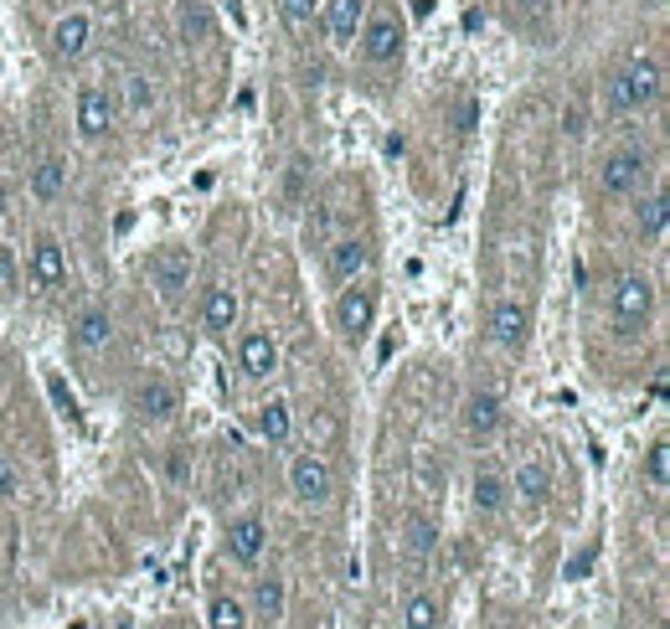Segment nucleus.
<instances>
[{"instance_id": "nucleus-22", "label": "nucleus", "mask_w": 670, "mask_h": 629, "mask_svg": "<svg viewBox=\"0 0 670 629\" xmlns=\"http://www.w3.org/2000/svg\"><path fill=\"white\" fill-rule=\"evenodd\" d=\"M470 506H475V516H501L511 506V480L495 465H475V475H470Z\"/></svg>"}, {"instance_id": "nucleus-7", "label": "nucleus", "mask_w": 670, "mask_h": 629, "mask_svg": "<svg viewBox=\"0 0 670 629\" xmlns=\"http://www.w3.org/2000/svg\"><path fill=\"white\" fill-rule=\"evenodd\" d=\"M120 93L104 89V83H83L78 89V104H73V124H78V140L83 145H99V140L114 135V124H120Z\"/></svg>"}, {"instance_id": "nucleus-30", "label": "nucleus", "mask_w": 670, "mask_h": 629, "mask_svg": "<svg viewBox=\"0 0 670 629\" xmlns=\"http://www.w3.org/2000/svg\"><path fill=\"white\" fill-rule=\"evenodd\" d=\"M402 532H408V553H413V557H429L433 547H439V526H433L429 516H408Z\"/></svg>"}, {"instance_id": "nucleus-18", "label": "nucleus", "mask_w": 670, "mask_h": 629, "mask_svg": "<svg viewBox=\"0 0 670 629\" xmlns=\"http://www.w3.org/2000/svg\"><path fill=\"white\" fill-rule=\"evenodd\" d=\"M248 619L258 629H279L284 625V604H289V584H284V573H258L254 578V594H248Z\"/></svg>"}, {"instance_id": "nucleus-38", "label": "nucleus", "mask_w": 670, "mask_h": 629, "mask_svg": "<svg viewBox=\"0 0 670 629\" xmlns=\"http://www.w3.org/2000/svg\"><path fill=\"white\" fill-rule=\"evenodd\" d=\"M0 145H6V124H0Z\"/></svg>"}, {"instance_id": "nucleus-14", "label": "nucleus", "mask_w": 670, "mask_h": 629, "mask_svg": "<svg viewBox=\"0 0 670 629\" xmlns=\"http://www.w3.org/2000/svg\"><path fill=\"white\" fill-rule=\"evenodd\" d=\"M223 547L227 557L238 563V568H258L268 553V522L258 516V511H243V516H233L223 532Z\"/></svg>"}, {"instance_id": "nucleus-34", "label": "nucleus", "mask_w": 670, "mask_h": 629, "mask_svg": "<svg viewBox=\"0 0 670 629\" xmlns=\"http://www.w3.org/2000/svg\"><path fill=\"white\" fill-rule=\"evenodd\" d=\"M511 6H516L522 16H547L552 11V0H511Z\"/></svg>"}, {"instance_id": "nucleus-27", "label": "nucleus", "mask_w": 670, "mask_h": 629, "mask_svg": "<svg viewBox=\"0 0 670 629\" xmlns=\"http://www.w3.org/2000/svg\"><path fill=\"white\" fill-rule=\"evenodd\" d=\"M439 619H444V609L433 594H413L402 604V629H439Z\"/></svg>"}, {"instance_id": "nucleus-3", "label": "nucleus", "mask_w": 670, "mask_h": 629, "mask_svg": "<svg viewBox=\"0 0 670 629\" xmlns=\"http://www.w3.org/2000/svg\"><path fill=\"white\" fill-rule=\"evenodd\" d=\"M402 47H408V21H402L398 0H367V21L357 31V52L367 68H392L402 62Z\"/></svg>"}, {"instance_id": "nucleus-23", "label": "nucleus", "mask_w": 670, "mask_h": 629, "mask_svg": "<svg viewBox=\"0 0 670 629\" xmlns=\"http://www.w3.org/2000/svg\"><path fill=\"white\" fill-rule=\"evenodd\" d=\"M666 223H670V207H666V186H650V192L635 196V238L645 243V248H656L660 238H666Z\"/></svg>"}, {"instance_id": "nucleus-12", "label": "nucleus", "mask_w": 670, "mask_h": 629, "mask_svg": "<svg viewBox=\"0 0 670 629\" xmlns=\"http://www.w3.org/2000/svg\"><path fill=\"white\" fill-rule=\"evenodd\" d=\"M501 423H506V403H501V392L495 388H470L460 403V429L470 444H491L501 434Z\"/></svg>"}, {"instance_id": "nucleus-33", "label": "nucleus", "mask_w": 670, "mask_h": 629, "mask_svg": "<svg viewBox=\"0 0 670 629\" xmlns=\"http://www.w3.org/2000/svg\"><path fill=\"white\" fill-rule=\"evenodd\" d=\"M21 491V475H16V465H11V454L0 450V501H11V495Z\"/></svg>"}, {"instance_id": "nucleus-21", "label": "nucleus", "mask_w": 670, "mask_h": 629, "mask_svg": "<svg viewBox=\"0 0 670 629\" xmlns=\"http://www.w3.org/2000/svg\"><path fill=\"white\" fill-rule=\"evenodd\" d=\"M320 21H326L330 47H336V52H351L361 21H367V0H326V6H320Z\"/></svg>"}, {"instance_id": "nucleus-8", "label": "nucleus", "mask_w": 670, "mask_h": 629, "mask_svg": "<svg viewBox=\"0 0 670 629\" xmlns=\"http://www.w3.org/2000/svg\"><path fill=\"white\" fill-rule=\"evenodd\" d=\"M289 495H295L299 506H330V495H336V470H330L326 454L299 450L295 460H289Z\"/></svg>"}, {"instance_id": "nucleus-4", "label": "nucleus", "mask_w": 670, "mask_h": 629, "mask_svg": "<svg viewBox=\"0 0 670 629\" xmlns=\"http://www.w3.org/2000/svg\"><path fill=\"white\" fill-rule=\"evenodd\" d=\"M650 165H656V155H650V145H640V140L604 151V155H598V165H594L598 202H625V196H635L645 186V176H650Z\"/></svg>"}, {"instance_id": "nucleus-2", "label": "nucleus", "mask_w": 670, "mask_h": 629, "mask_svg": "<svg viewBox=\"0 0 670 629\" xmlns=\"http://www.w3.org/2000/svg\"><path fill=\"white\" fill-rule=\"evenodd\" d=\"M656 305H660L656 279H650L645 269H625L619 279H614V289H609L614 336H619V341H635V336H645V330H650V320H656Z\"/></svg>"}, {"instance_id": "nucleus-13", "label": "nucleus", "mask_w": 670, "mask_h": 629, "mask_svg": "<svg viewBox=\"0 0 670 629\" xmlns=\"http://www.w3.org/2000/svg\"><path fill=\"white\" fill-rule=\"evenodd\" d=\"M279 361H284V351H279V336L274 330L254 326L238 336V372L248 382H274L279 377Z\"/></svg>"}, {"instance_id": "nucleus-28", "label": "nucleus", "mask_w": 670, "mask_h": 629, "mask_svg": "<svg viewBox=\"0 0 670 629\" xmlns=\"http://www.w3.org/2000/svg\"><path fill=\"white\" fill-rule=\"evenodd\" d=\"M120 93H124L120 109H130V114H150V109H155V78L150 73H130Z\"/></svg>"}, {"instance_id": "nucleus-1", "label": "nucleus", "mask_w": 670, "mask_h": 629, "mask_svg": "<svg viewBox=\"0 0 670 629\" xmlns=\"http://www.w3.org/2000/svg\"><path fill=\"white\" fill-rule=\"evenodd\" d=\"M609 109L614 114H645V109L660 104V93H666V68H660L656 52H635L625 68H614L609 73Z\"/></svg>"}, {"instance_id": "nucleus-36", "label": "nucleus", "mask_w": 670, "mask_h": 629, "mask_svg": "<svg viewBox=\"0 0 670 629\" xmlns=\"http://www.w3.org/2000/svg\"><path fill=\"white\" fill-rule=\"evenodd\" d=\"M6 212H11V192H6V181H0V223H6Z\"/></svg>"}, {"instance_id": "nucleus-6", "label": "nucleus", "mask_w": 670, "mask_h": 629, "mask_svg": "<svg viewBox=\"0 0 670 629\" xmlns=\"http://www.w3.org/2000/svg\"><path fill=\"white\" fill-rule=\"evenodd\" d=\"M330 326H336V336H341V346H367V336L377 330V289L367 285V279H357V285H341V295H336V305H330Z\"/></svg>"}, {"instance_id": "nucleus-26", "label": "nucleus", "mask_w": 670, "mask_h": 629, "mask_svg": "<svg viewBox=\"0 0 670 629\" xmlns=\"http://www.w3.org/2000/svg\"><path fill=\"white\" fill-rule=\"evenodd\" d=\"M254 619H248V604L238 599V594H212L207 604V629H248Z\"/></svg>"}, {"instance_id": "nucleus-9", "label": "nucleus", "mask_w": 670, "mask_h": 629, "mask_svg": "<svg viewBox=\"0 0 670 629\" xmlns=\"http://www.w3.org/2000/svg\"><path fill=\"white\" fill-rule=\"evenodd\" d=\"M130 413L140 423H171L181 413V388L165 372H145L130 388Z\"/></svg>"}, {"instance_id": "nucleus-10", "label": "nucleus", "mask_w": 670, "mask_h": 629, "mask_svg": "<svg viewBox=\"0 0 670 629\" xmlns=\"http://www.w3.org/2000/svg\"><path fill=\"white\" fill-rule=\"evenodd\" d=\"M93 52V16L89 11H62L47 31V58L58 62V68H73Z\"/></svg>"}, {"instance_id": "nucleus-15", "label": "nucleus", "mask_w": 670, "mask_h": 629, "mask_svg": "<svg viewBox=\"0 0 670 629\" xmlns=\"http://www.w3.org/2000/svg\"><path fill=\"white\" fill-rule=\"evenodd\" d=\"M372 269V243L357 238V233H341V238L326 243V274L330 285H357Z\"/></svg>"}, {"instance_id": "nucleus-35", "label": "nucleus", "mask_w": 670, "mask_h": 629, "mask_svg": "<svg viewBox=\"0 0 670 629\" xmlns=\"http://www.w3.org/2000/svg\"><path fill=\"white\" fill-rule=\"evenodd\" d=\"M6 388H11V361L0 357V398H6Z\"/></svg>"}, {"instance_id": "nucleus-11", "label": "nucleus", "mask_w": 670, "mask_h": 629, "mask_svg": "<svg viewBox=\"0 0 670 629\" xmlns=\"http://www.w3.org/2000/svg\"><path fill=\"white\" fill-rule=\"evenodd\" d=\"M27 274L37 289H62L68 274H73V258H68V243L58 233H37L27 243Z\"/></svg>"}, {"instance_id": "nucleus-5", "label": "nucleus", "mask_w": 670, "mask_h": 629, "mask_svg": "<svg viewBox=\"0 0 670 629\" xmlns=\"http://www.w3.org/2000/svg\"><path fill=\"white\" fill-rule=\"evenodd\" d=\"M145 279H150V289H155V300H161L165 310H176V305L192 295L196 254L186 248V243H165V248H155V254H150Z\"/></svg>"}, {"instance_id": "nucleus-16", "label": "nucleus", "mask_w": 670, "mask_h": 629, "mask_svg": "<svg viewBox=\"0 0 670 629\" xmlns=\"http://www.w3.org/2000/svg\"><path fill=\"white\" fill-rule=\"evenodd\" d=\"M238 320H243V295H238V285L217 279V285L202 295V330H207L212 341H227V336L238 330Z\"/></svg>"}, {"instance_id": "nucleus-32", "label": "nucleus", "mask_w": 670, "mask_h": 629, "mask_svg": "<svg viewBox=\"0 0 670 629\" xmlns=\"http://www.w3.org/2000/svg\"><path fill=\"white\" fill-rule=\"evenodd\" d=\"M192 470H196V460H192V450H186V444L165 454V480H171V485H192Z\"/></svg>"}, {"instance_id": "nucleus-24", "label": "nucleus", "mask_w": 670, "mask_h": 629, "mask_svg": "<svg viewBox=\"0 0 670 629\" xmlns=\"http://www.w3.org/2000/svg\"><path fill=\"white\" fill-rule=\"evenodd\" d=\"M511 501H526V506H547L552 501V470H547V460H522V465L511 470Z\"/></svg>"}, {"instance_id": "nucleus-29", "label": "nucleus", "mask_w": 670, "mask_h": 629, "mask_svg": "<svg viewBox=\"0 0 670 629\" xmlns=\"http://www.w3.org/2000/svg\"><path fill=\"white\" fill-rule=\"evenodd\" d=\"M645 485L650 491H666L670 485V444H666V434H656V444H650V454H645Z\"/></svg>"}, {"instance_id": "nucleus-20", "label": "nucleus", "mask_w": 670, "mask_h": 629, "mask_svg": "<svg viewBox=\"0 0 670 629\" xmlns=\"http://www.w3.org/2000/svg\"><path fill=\"white\" fill-rule=\"evenodd\" d=\"M68 341H73L83 357L109 351V341H114V314H109V305H83V310L73 314V326H68Z\"/></svg>"}, {"instance_id": "nucleus-25", "label": "nucleus", "mask_w": 670, "mask_h": 629, "mask_svg": "<svg viewBox=\"0 0 670 629\" xmlns=\"http://www.w3.org/2000/svg\"><path fill=\"white\" fill-rule=\"evenodd\" d=\"M254 429H258V439H264L268 450H284V444L295 439V413H289L284 398H264L258 413H254Z\"/></svg>"}, {"instance_id": "nucleus-37", "label": "nucleus", "mask_w": 670, "mask_h": 629, "mask_svg": "<svg viewBox=\"0 0 670 629\" xmlns=\"http://www.w3.org/2000/svg\"><path fill=\"white\" fill-rule=\"evenodd\" d=\"M666 6H670V0H650V11H666Z\"/></svg>"}, {"instance_id": "nucleus-31", "label": "nucleus", "mask_w": 670, "mask_h": 629, "mask_svg": "<svg viewBox=\"0 0 670 629\" xmlns=\"http://www.w3.org/2000/svg\"><path fill=\"white\" fill-rule=\"evenodd\" d=\"M320 6H326V0H274V11H279V21L284 27H310L315 16H320Z\"/></svg>"}, {"instance_id": "nucleus-19", "label": "nucleus", "mask_w": 670, "mask_h": 629, "mask_svg": "<svg viewBox=\"0 0 670 629\" xmlns=\"http://www.w3.org/2000/svg\"><path fill=\"white\" fill-rule=\"evenodd\" d=\"M68 192H73V161L68 155H42V161L31 165L37 207H58V202H68Z\"/></svg>"}, {"instance_id": "nucleus-17", "label": "nucleus", "mask_w": 670, "mask_h": 629, "mask_svg": "<svg viewBox=\"0 0 670 629\" xmlns=\"http://www.w3.org/2000/svg\"><path fill=\"white\" fill-rule=\"evenodd\" d=\"M491 341L501 351H526V341H532V305L522 295H506L491 310Z\"/></svg>"}]
</instances>
